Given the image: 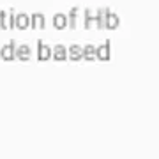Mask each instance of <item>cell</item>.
Returning <instances> with one entry per match:
<instances>
[{"label":"cell","mask_w":159,"mask_h":159,"mask_svg":"<svg viewBox=\"0 0 159 159\" xmlns=\"http://www.w3.org/2000/svg\"><path fill=\"white\" fill-rule=\"evenodd\" d=\"M51 58H55L57 62H64L67 58V50L64 44H57L55 48H51Z\"/></svg>","instance_id":"52a82bcc"},{"label":"cell","mask_w":159,"mask_h":159,"mask_svg":"<svg viewBox=\"0 0 159 159\" xmlns=\"http://www.w3.org/2000/svg\"><path fill=\"white\" fill-rule=\"evenodd\" d=\"M53 27L57 30H64V29H67V16L66 14H55L53 16Z\"/></svg>","instance_id":"8fae6325"},{"label":"cell","mask_w":159,"mask_h":159,"mask_svg":"<svg viewBox=\"0 0 159 159\" xmlns=\"http://www.w3.org/2000/svg\"><path fill=\"white\" fill-rule=\"evenodd\" d=\"M110 55H111V51H110V43L108 41H106L104 44H101V46L96 48V60L106 62V60H110Z\"/></svg>","instance_id":"3957f363"},{"label":"cell","mask_w":159,"mask_h":159,"mask_svg":"<svg viewBox=\"0 0 159 159\" xmlns=\"http://www.w3.org/2000/svg\"><path fill=\"white\" fill-rule=\"evenodd\" d=\"M0 29H14V14L12 12H6L2 11L0 12Z\"/></svg>","instance_id":"5b68a950"},{"label":"cell","mask_w":159,"mask_h":159,"mask_svg":"<svg viewBox=\"0 0 159 159\" xmlns=\"http://www.w3.org/2000/svg\"><path fill=\"white\" fill-rule=\"evenodd\" d=\"M32 55V51H30V46L29 44H20L14 48V58L18 60H23V62H27Z\"/></svg>","instance_id":"7a4b0ae2"},{"label":"cell","mask_w":159,"mask_h":159,"mask_svg":"<svg viewBox=\"0 0 159 159\" xmlns=\"http://www.w3.org/2000/svg\"><path fill=\"white\" fill-rule=\"evenodd\" d=\"M46 25V20H44V14H41V12H35L30 16V27L34 30H43Z\"/></svg>","instance_id":"ba28073f"},{"label":"cell","mask_w":159,"mask_h":159,"mask_svg":"<svg viewBox=\"0 0 159 159\" xmlns=\"http://www.w3.org/2000/svg\"><path fill=\"white\" fill-rule=\"evenodd\" d=\"M29 27H30V16H29V14H25V12L14 14V29L27 30Z\"/></svg>","instance_id":"6da1fadb"},{"label":"cell","mask_w":159,"mask_h":159,"mask_svg":"<svg viewBox=\"0 0 159 159\" xmlns=\"http://www.w3.org/2000/svg\"><path fill=\"white\" fill-rule=\"evenodd\" d=\"M119 25H120V18L117 14H113V12H108L106 18H104V29L115 30V29H119Z\"/></svg>","instance_id":"9c48e42d"},{"label":"cell","mask_w":159,"mask_h":159,"mask_svg":"<svg viewBox=\"0 0 159 159\" xmlns=\"http://www.w3.org/2000/svg\"><path fill=\"white\" fill-rule=\"evenodd\" d=\"M81 50H83V58H81V60H87V62L96 60V46L94 44H87L85 48H81Z\"/></svg>","instance_id":"7c38bea8"},{"label":"cell","mask_w":159,"mask_h":159,"mask_svg":"<svg viewBox=\"0 0 159 159\" xmlns=\"http://www.w3.org/2000/svg\"><path fill=\"white\" fill-rule=\"evenodd\" d=\"M94 27V14H92L90 9L85 11V29H92Z\"/></svg>","instance_id":"5bb4252c"},{"label":"cell","mask_w":159,"mask_h":159,"mask_svg":"<svg viewBox=\"0 0 159 159\" xmlns=\"http://www.w3.org/2000/svg\"><path fill=\"white\" fill-rule=\"evenodd\" d=\"M67 58L69 60H73V62H78L83 58V50H81V46L78 44H73L71 48L67 50Z\"/></svg>","instance_id":"30bf717a"},{"label":"cell","mask_w":159,"mask_h":159,"mask_svg":"<svg viewBox=\"0 0 159 159\" xmlns=\"http://www.w3.org/2000/svg\"><path fill=\"white\" fill-rule=\"evenodd\" d=\"M67 29H78V9L73 7L67 14Z\"/></svg>","instance_id":"4fadbf2b"},{"label":"cell","mask_w":159,"mask_h":159,"mask_svg":"<svg viewBox=\"0 0 159 159\" xmlns=\"http://www.w3.org/2000/svg\"><path fill=\"white\" fill-rule=\"evenodd\" d=\"M14 48H16L14 43H7L6 46H2V48H0V58L6 60V62L14 60Z\"/></svg>","instance_id":"277c9868"},{"label":"cell","mask_w":159,"mask_h":159,"mask_svg":"<svg viewBox=\"0 0 159 159\" xmlns=\"http://www.w3.org/2000/svg\"><path fill=\"white\" fill-rule=\"evenodd\" d=\"M37 58H39L41 62H46V60L51 58V48L48 44H44L43 41L37 43Z\"/></svg>","instance_id":"8992f818"}]
</instances>
